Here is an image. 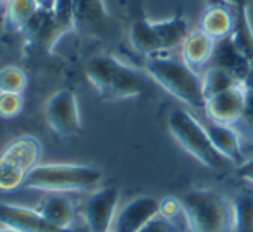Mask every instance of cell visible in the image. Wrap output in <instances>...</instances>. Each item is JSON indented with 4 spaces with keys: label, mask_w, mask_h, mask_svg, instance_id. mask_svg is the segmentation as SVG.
<instances>
[{
    "label": "cell",
    "mask_w": 253,
    "mask_h": 232,
    "mask_svg": "<svg viewBox=\"0 0 253 232\" xmlns=\"http://www.w3.org/2000/svg\"><path fill=\"white\" fill-rule=\"evenodd\" d=\"M39 2L43 11H47V12H56L57 5H59V0H39Z\"/></svg>",
    "instance_id": "cell-30"
},
{
    "label": "cell",
    "mask_w": 253,
    "mask_h": 232,
    "mask_svg": "<svg viewBox=\"0 0 253 232\" xmlns=\"http://www.w3.org/2000/svg\"><path fill=\"white\" fill-rule=\"evenodd\" d=\"M200 30L215 42L229 39L234 30V14L222 5H211L201 16Z\"/></svg>",
    "instance_id": "cell-15"
},
{
    "label": "cell",
    "mask_w": 253,
    "mask_h": 232,
    "mask_svg": "<svg viewBox=\"0 0 253 232\" xmlns=\"http://www.w3.org/2000/svg\"><path fill=\"white\" fill-rule=\"evenodd\" d=\"M28 85V78L23 70L16 66H5L0 70V92L23 94Z\"/></svg>",
    "instance_id": "cell-24"
},
{
    "label": "cell",
    "mask_w": 253,
    "mask_h": 232,
    "mask_svg": "<svg viewBox=\"0 0 253 232\" xmlns=\"http://www.w3.org/2000/svg\"><path fill=\"white\" fill-rule=\"evenodd\" d=\"M120 191L115 186L95 191L85 204V220L92 232H108L116 217Z\"/></svg>",
    "instance_id": "cell-8"
},
{
    "label": "cell",
    "mask_w": 253,
    "mask_h": 232,
    "mask_svg": "<svg viewBox=\"0 0 253 232\" xmlns=\"http://www.w3.org/2000/svg\"><path fill=\"white\" fill-rule=\"evenodd\" d=\"M203 127L207 130L213 148L227 161L232 163L241 161V141H239V134L234 130L232 125H222V123H215V121H208Z\"/></svg>",
    "instance_id": "cell-14"
},
{
    "label": "cell",
    "mask_w": 253,
    "mask_h": 232,
    "mask_svg": "<svg viewBox=\"0 0 253 232\" xmlns=\"http://www.w3.org/2000/svg\"><path fill=\"white\" fill-rule=\"evenodd\" d=\"M109 18L104 0H71V23L73 28H87Z\"/></svg>",
    "instance_id": "cell-16"
},
{
    "label": "cell",
    "mask_w": 253,
    "mask_h": 232,
    "mask_svg": "<svg viewBox=\"0 0 253 232\" xmlns=\"http://www.w3.org/2000/svg\"><path fill=\"white\" fill-rule=\"evenodd\" d=\"M45 120L54 132L64 137L77 135L82 128L78 101L68 88L56 92L45 102Z\"/></svg>",
    "instance_id": "cell-7"
},
{
    "label": "cell",
    "mask_w": 253,
    "mask_h": 232,
    "mask_svg": "<svg viewBox=\"0 0 253 232\" xmlns=\"http://www.w3.org/2000/svg\"><path fill=\"white\" fill-rule=\"evenodd\" d=\"M146 71L160 87H163L180 102L196 109L205 108L207 99L203 94L201 77L184 61L153 56L146 63Z\"/></svg>",
    "instance_id": "cell-2"
},
{
    "label": "cell",
    "mask_w": 253,
    "mask_h": 232,
    "mask_svg": "<svg viewBox=\"0 0 253 232\" xmlns=\"http://www.w3.org/2000/svg\"><path fill=\"white\" fill-rule=\"evenodd\" d=\"M139 232H175L169 220L162 218L160 215H156L153 220H149L144 227L141 229Z\"/></svg>",
    "instance_id": "cell-28"
},
{
    "label": "cell",
    "mask_w": 253,
    "mask_h": 232,
    "mask_svg": "<svg viewBox=\"0 0 253 232\" xmlns=\"http://www.w3.org/2000/svg\"><path fill=\"white\" fill-rule=\"evenodd\" d=\"M9 4V0H0V5H7Z\"/></svg>",
    "instance_id": "cell-33"
},
{
    "label": "cell",
    "mask_w": 253,
    "mask_h": 232,
    "mask_svg": "<svg viewBox=\"0 0 253 232\" xmlns=\"http://www.w3.org/2000/svg\"><path fill=\"white\" fill-rule=\"evenodd\" d=\"M128 39L135 50L146 54V56H155V54L162 52V43L156 35L155 28H153L151 21L148 19H137L134 25L130 26L128 32Z\"/></svg>",
    "instance_id": "cell-19"
},
{
    "label": "cell",
    "mask_w": 253,
    "mask_h": 232,
    "mask_svg": "<svg viewBox=\"0 0 253 232\" xmlns=\"http://www.w3.org/2000/svg\"><path fill=\"white\" fill-rule=\"evenodd\" d=\"M213 49H215V40L210 39L201 30H196V32L189 33L186 37V40L182 42V45H180V56H182V61L187 66L196 71L200 68H203L207 63H210Z\"/></svg>",
    "instance_id": "cell-13"
},
{
    "label": "cell",
    "mask_w": 253,
    "mask_h": 232,
    "mask_svg": "<svg viewBox=\"0 0 253 232\" xmlns=\"http://www.w3.org/2000/svg\"><path fill=\"white\" fill-rule=\"evenodd\" d=\"M7 25L12 30H25L33 18L42 11L39 0H9Z\"/></svg>",
    "instance_id": "cell-21"
},
{
    "label": "cell",
    "mask_w": 253,
    "mask_h": 232,
    "mask_svg": "<svg viewBox=\"0 0 253 232\" xmlns=\"http://www.w3.org/2000/svg\"><path fill=\"white\" fill-rule=\"evenodd\" d=\"M236 232H253V196L241 194L232 204Z\"/></svg>",
    "instance_id": "cell-23"
},
{
    "label": "cell",
    "mask_w": 253,
    "mask_h": 232,
    "mask_svg": "<svg viewBox=\"0 0 253 232\" xmlns=\"http://www.w3.org/2000/svg\"><path fill=\"white\" fill-rule=\"evenodd\" d=\"M97 168L73 163H47L37 165L28 173L25 187L47 193H84L101 182Z\"/></svg>",
    "instance_id": "cell-3"
},
{
    "label": "cell",
    "mask_w": 253,
    "mask_h": 232,
    "mask_svg": "<svg viewBox=\"0 0 253 232\" xmlns=\"http://www.w3.org/2000/svg\"><path fill=\"white\" fill-rule=\"evenodd\" d=\"M180 204L191 232H231L234 229L232 204L217 191H191L184 194Z\"/></svg>",
    "instance_id": "cell-1"
},
{
    "label": "cell",
    "mask_w": 253,
    "mask_h": 232,
    "mask_svg": "<svg viewBox=\"0 0 253 232\" xmlns=\"http://www.w3.org/2000/svg\"><path fill=\"white\" fill-rule=\"evenodd\" d=\"M21 111H23L21 94L0 92V116L2 118H16Z\"/></svg>",
    "instance_id": "cell-25"
},
{
    "label": "cell",
    "mask_w": 253,
    "mask_h": 232,
    "mask_svg": "<svg viewBox=\"0 0 253 232\" xmlns=\"http://www.w3.org/2000/svg\"><path fill=\"white\" fill-rule=\"evenodd\" d=\"M201 83H203L205 99L213 97V95L229 90V88L236 87V85H241L232 75H229L227 71L220 70V68H215V66L208 68L207 73L201 77Z\"/></svg>",
    "instance_id": "cell-22"
},
{
    "label": "cell",
    "mask_w": 253,
    "mask_h": 232,
    "mask_svg": "<svg viewBox=\"0 0 253 232\" xmlns=\"http://www.w3.org/2000/svg\"><path fill=\"white\" fill-rule=\"evenodd\" d=\"M179 213H182V204H180V199H175V197H165V199L160 201L158 215L162 218H165V220L170 222Z\"/></svg>",
    "instance_id": "cell-27"
},
{
    "label": "cell",
    "mask_w": 253,
    "mask_h": 232,
    "mask_svg": "<svg viewBox=\"0 0 253 232\" xmlns=\"http://www.w3.org/2000/svg\"><path fill=\"white\" fill-rule=\"evenodd\" d=\"M160 201L151 196H141L126 203L113 220V232H139L158 215Z\"/></svg>",
    "instance_id": "cell-11"
},
{
    "label": "cell",
    "mask_w": 253,
    "mask_h": 232,
    "mask_svg": "<svg viewBox=\"0 0 253 232\" xmlns=\"http://www.w3.org/2000/svg\"><path fill=\"white\" fill-rule=\"evenodd\" d=\"M0 232H19V231H16V229H11V227H2V229H0Z\"/></svg>",
    "instance_id": "cell-32"
},
{
    "label": "cell",
    "mask_w": 253,
    "mask_h": 232,
    "mask_svg": "<svg viewBox=\"0 0 253 232\" xmlns=\"http://www.w3.org/2000/svg\"><path fill=\"white\" fill-rule=\"evenodd\" d=\"M225 4H231L234 7H241V5H248V0H224Z\"/></svg>",
    "instance_id": "cell-31"
},
{
    "label": "cell",
    "mask_w": 253,
    "mask_h": 232,
    "mask_svg": "<svg viewBox=\"0 0 253 232\" xmlns=\"http://www.w3.org/2000/svg\"><path fill=\"white\" fill-rule=\"evenodd\" d=\"M169 128L173 139L201 165L213 170L222 168L225 165L227 159L213 148L205 127L191 113L184 109H175L169 116Z\"/></svg>",
    "instance_id": "cell-5"
},
{
    "label": "cell",
    "mask_w": 253,
    "mask_h": 232,
    "mask_svg": "<svg viewBox=\"0 0 253 232\" xmlns=\"http://www.w3.org/2000/svg\"><path fill=\"white\" fill-rule=\"evenodd\" d=\"M37 210L43 218H47L50 224L57 225V227L71 229V224L75 220L73 204L68 199H64V197H49Z\"/></svg>",
    "instance_id": "cell-20"
},
{
    "label": "cell",
    "mask_w": 253,
    "mask_h": 232,
    "mask_svg": "<svg viewBox=\"0 0 253 232\" xmlns=\"http://www.w3.org/2000/svg\"><path fill=\"white\" fill-rule=\"evenodd\" d=\"M87 78L102 97L113 101L134 97L144 88L137 71L113 56L92 57L87 66Z\"/></svg>",
    "instance_id": "cell-4"
},
{
    "label": "cell",
    "mask_w": 253,
    "mask_h": 232,
    "mask_svg": "<svg viewBox=\"0 0 253 232\" xmlns=\"http://www.w3.org/2000/svg\"><path fill=\"white\" fill-rule=\"evenodd\" d=\"M108 232H113V231H108Z\"/></svg>",
    "instance_id": "cell-34"
},
{
    "label": "cell",
    "mask_w": 253,
    "mask_h": 232,
    "mask_svg": "<svg viewBox=\"0 0 253 232\" xmlns=\"http://www.w3.org/2000/svg\"><path fill=\"white\" fill-rule=\"evenodd\" d=\"M245 85H236L213 97H208L203 109L210 121L222 125H236L241 118L243 108H245Z\"/></svg>",
    "instance_id": "cell-10"
},
{
    "label": "cell",
    "mask_w": 253,
    "mask_h": 232,
    "mask_svg": "<svg viewBox=\"0 0 253 232\" xmlns=\"http://www.w3.org/2000/svg\"><path fill=\"white\" fill-rule=\"evenodd\" d=\"M238 177L245 182L253 184V158L246 159L245 163L238 166Z\"/></svg>",
    "instance_id": "cell-29"
},
{
    "label": "cell",
    "mask_w": 253,
    "mask_h": 232,
    "mask_svg": "<svg viewBox=\"0 0 253 232\" xmlns=\"http://www.w3.org/2000/svg\"><path fill=\"white\" fill-rule=\"evenodd\" d=\"M42 158V144L33 135L11 141L0 153V191H14L25 186L28 173Z\"/></svg>",
    "instance_id": "cell-6"
},
{
    "label": "cell",
    "mask_w": 253,
    "mask_h": 232,
    "mask_svg": "<svg viewBox=\"0 0 253 232\" xmlns=\"http://www.w3.org/2000/svg\"><path fill=\"white\" fill-rule=\"evenodd\" d=\"M0 224L19 232H77L73 229L57 227L39 213V210L21 204L0 203Z\"/></svg>",
    "instance_id": "cell-9"
},
{
    "label": "cell",
    "mask_w": 253,
    "mask_h": 232,
    "mask_svg": "<svg viewBox=\"0 0 253 232\" xmlns=\"http://www.w3.org/2000/svg\"><path fill=\"white\" fill-rule=\"evenodd\" d=\"M151 25L155 28L156 35H158L160 43H162V52L182 45L186 37L189 35V26H187V21L182 16L163 19V21H151Z\"/></svg>",
    "instance_id": "cell-17"
},
{
    "label": "cell",
    "mask_w": 253,
    "mask_h": 232,
    "mask_svg": "<svg viewBox=\"0 0 253 232\" xmlns=\"http://www.w3.org/2000/svg\"><path fill=\"white\" fill-rule=\"evenodd\" d=\"M210 61H211V66L227 71L239 83H243L246 80V77H248V73L253 68V64H250V61L234 47L231 37L215 42V49Z\"/></svg>",
    "instance_id": "cell-12"
},
{
    "label": "cell",
    "mask_w": 253,
    "mask_h": 232,
    "mask_svg": "<svg viewBox=\"0 0 253 232\" xmlns=\"http://www.w3.org/2000/svg\"><path fill=\"white\" fill-rule=\"evenodd\" d=\"M236 125H239L241 132L246 137L253 139V90L246 88V95H245V108H243L241 118Z\"/></svg>",
    "instance_id": "cell-26"
},
{
    "label": "cell",
    "mask_w": 253,
    "mask_h": 232,
    "mask_svg": "<svg viewBox=\"0 0 253 232\" xmlns=\"http://www.w3.org/2000/svg\"><path fill=\"white\" fill-rule=\"evenodd\" d=\"M231 40L234 47L253 64V26L250 19L248 5L236 7L234 14V30L231 33Z\"/></svg>",
    "instance_id": "cell-18"
}]
</instances>
